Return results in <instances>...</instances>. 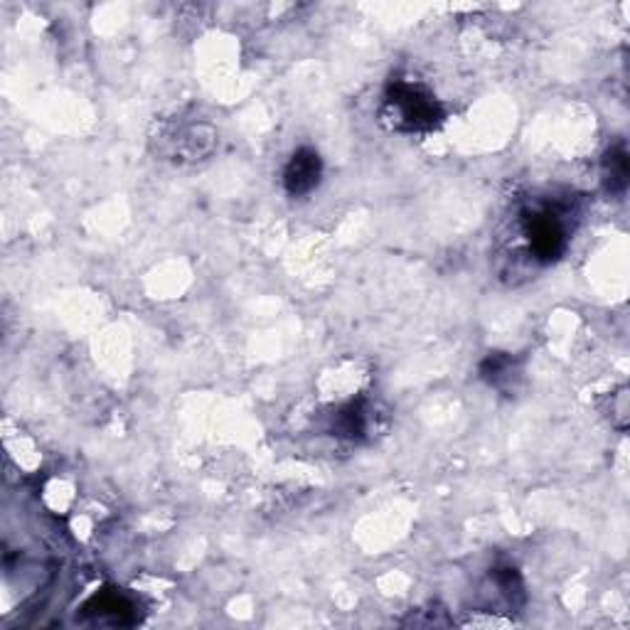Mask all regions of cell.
I'll return each instance as SVG.
<instances>
[{
  "label": "cell",
  "instance_id": "obj_1",
  "mask_svg": "<svg viewBox=\"0 0 630 630\" xmlns=\"http://www.w3.org/2000/svg\"><path fill=\"white\" fill-rule=\"evenodd\" d=\"M577 200L534 198L518 212V232L524 257L537 267L554 263L569 247L577 222Z\"/></svg>",
  "mask_w": 630,
  "mask_h": 630
},
{
  "label": "cell",
  "instance_id": "obj_2",
  "mask_svg": "<svg viewBox=\"0 0 630 630\" xmlns=\"http://www.w3.org/2000/svg\"><path fill=\"white\" fill-rule=\"evenodd\" d=\"M380 121L384 129L394 133L427 136L441 129L446 109L427 84L409 77H397L382 94Z\"/></svg>",
  "mask_w": 630,
  "mask_h": 630
},
{
  "label": "cell",
  "instance_id": "obj_3",
  "mask_svg": "<svg viewBox=\"0 0 630 630\" xmlns=\"http://www.w3.org/2000/svg\"><path fill=\"white\" fill-rule=\"evenodd\" d=\"M151 146L158 156L173 160V163H194V160L212 156L217 148V131L210 123L198 119H163L156 123Z\"/></svg>",
  "mask_w": 630,
  "mask_h": 630
},
{
  "label": "cell",
  "instance_id": "obj_4",
  "mask_svg": "<svg viewBox=\"0 0 630 630\" xmlns=\"http://www.w3.org/2000/svg\"><path fill=\"white\" fill-rule=\"evenodd\" d=\"M377 429V409L364 397L350 399V402L336 407L333 414H328V433L340 441L364 443L372 439Z\"/></svg>",
  "mask_w": 630,
  "mask_h": 630
},
{
  "label": "cell",
  "instance_id": "obj_5",
  "mask_svg": "<svg viewBox=\"0 0 630 630\" xmlns=\"http://www.w3.org/2000/svg\"><path fill=\"white\" fill-rule=\"evenodd\" d=\"M323 180V158L316 148H298L283 168V190L289 198H308Z\"/></svg>",
  "mask_w": 630,
  "mask_h": 630
},
{
  "label": "cell",
  "instance_id": "obj_6",
  "mask_svg": "<svg viewBox=\"0 0 630 630\" xmlns=\"http://www.w3.org/2000/svg\"><path fill=\"white\" fill-rule=\"evenodd\" d=\"M478 374L488 387L498 389L500 394L512 397V392H518L522 384L524 364L510 352H490L486 354L483 362H480Z\"/></svg>",
  "mask_w": 630,
  "mask_h": 630
},
{
  "label": "cell",
  "instance_id": "obj_7",
  "mask_svg": "<svg viewBox=\"0 0 630 630\" xmlns=\"http://www.w3.org/2000/svg\"><path fill=\"white\" fill-rule=\"evenodd\" d=\"M87 616L94 618L97 623L109 626H133L139 621L136 616V603L123 596L121 591H101L87 603Z\"/></svg>",
  "mask_w": 630,
  "mask_h": 630
},
{
  "label": "cell",
  "instance_id": "obj_8",
  "mask_svg": "<svg viewBox=\"0 0 630 630\" xmlns=\"http://www.w3.org/2000/svg\"><path fill=\"white\" fill-rule=\"evenodd\" d=\"M628 178H630V166H628V151L626 143L618 141L606 148L603 160H601V182L603 190L611 198H623L628 190Z\"/></svg>",
  "mask_w": 630,
  "mask_h": 630
},
{
  "label": "cell",
  "instance_id": "obj_9",
  "mask_svg": "<svg viewBox=\"0 0 630 630\" xmlns=\"http://www.w3.org/2000/svg\"><path fill=\"white\" fill-rule=\"evenodd\" d=\"M492 587L498 589V593L506 599L510 606H522L527 593H524V581L520 577L518 569L512 567H496L490 571Z\"/></svg>",
  "mask_w": 630,
  "mask_h": 630
},
{
  "label": "cell",
  "instance_id": "obj_10",
  "mask_svg": "<svg viewBox=\"0 0 630 630\" xmlns=\"http://www.w3.org/2000/svg\"><path fill=\"white\" fill-rule=\"evenodd\" d=\"M466 628H510L514 626L512 618H502V616H486L483 611L473 613L468 621H463Z\"/></svg>",
  "mask_w": 630,
  "mask_h": 630
}]
</instances>
